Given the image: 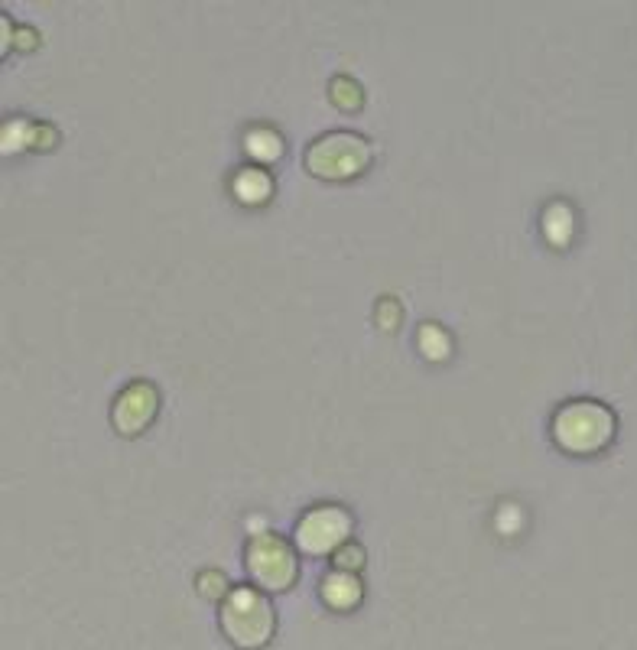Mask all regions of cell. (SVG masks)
Wrapping results in <instances>:
<instances>
[{
  "instance_id": "obj_1",
  "label": "cell",
  "mask_w": 637,
  "mask_h": 650,
  "mask_svg": "<svg viewBox=\"0 0 637 650\" xmlns=\"http://www.w3.org/2000/svg\"><path fill=\"white\" fill-rule=\"evenodd\" d=\"M553 436L566 452H595L615 436V413L595 397H572L553 413Z\"/></svg>"
},
{
  "instance_id": "obj_2",
  "label": "cell",
  "mask_w": 637,
  "mask_h": 650,
  "mask_svg": "<svg viewBox=\"0 0 637 650\" xmlns=\"http://www.w3.org/2000/svg\"><path fill=\"white\" fill-rule=\"evenodd\" d=\"M221 628L238 647H257L273 631V608L251 585H238L221 602Z\"/></svg>"
},
{
  "instance_id": "obj_3",
  "label": "cell",
  "mask_w": 637,
  "mask_h": 650,
  "mask_svg": "<svg viewBox=\"0 0 637 650\" xmlns=\"http://www.w3.org/2000/svg\"><path fill=\"white\" fill-rule=\"evenodd\" d=\"M371 160V143L355 130H329L306 147V166L316 176L345 179L361 173Z\"/></svg>"
},
{
  "instance_id": "obj_4",
  "label": "cell",
  "mask_w": 637,
  "mask_h": 650,
  "mask_svg": "<svg viewBox=\"0 0 637 650\" xmlns=\"http://www.w3.org/2000/svg\"><path fill=\"white\" fill-rule=\"evenodd\" d=\"M247 569L264 589H286L296 576V556L277 533H257L247 546Z\"/></svg>"
},
{
  "instance_id": "obj_5",
  "label": "cell",
  "mask_w": 637,
  "mask_h": 650,
  "mask_svg": "<svg viewBox=\"0 0 637 650\" xmlns=\"http://www.w3.org/2000/svg\"><path fill=\"white\" fill-rule=\"evenodd\" d=\"M351 514L342 504H316L299 517L296 524V546L306 553H329L348 537Z\"/></svg>"
},
{
  "instance_id": "obj_6",
  "label": "cell",
  "mask_w": 637,
  "mask_h": 650,
  "mask_svg": "<svg viewBox=\"0 0 637 650\" xmlns=\"http://www.w3.org/2000/svg\"><path fill=\"white\" fill-rule=\"evenodd\" d=\"M160 407V397H156V387L150 381H130L121 397L114 400V423L124 429V433H134V429L147 426L150 416Z\"/></svg>"
},
{
  "instance_id": "obj_7",
  "label": "cell",
  "mask_w": 637,
  "mask_h": 650,
  "mask_svg": "<svg viewBox=\"0 0 637 650\" xmlns=\"http://www.w3.org/2000/svg\"><path fill=\"white\" fill-rule=\"evenodd\" d=\"M322 595L332 608H351L361 598V579L351 569H335L322 579Z\"/></svg>"
},
{
  "instance_id": "obj_8",
  "label": "cell",
  "mask_w": 637,
  "mask_h": 650,
  "mask_svg": "<svg viewBox=\"0 0 637 650\" xmlns=\"http://www.w3.org/2000/svg\"><path fill=\"white\" fill-rule=\"evenodd\" d=\"M244 147H247V153L251 156H257V160H277L280 156V150H283V140H280V134L273 127H264V124H257V127H251L244 134Z\"/></svg>"
},
{
  "instance_id": "obj_9",
  "label": "cell",
  "mask_w": 637,
  "mask_h": 650,
  "mask_svg": "<svg viewBox=\"0 0 637 650\" xmlns=\"http://www.w3.org/2000/svg\"><path fill=\"white\" fill-rule=\"evenodd\" d=\"M543 231L553 244H566L572 234V208L566 202H550L543 212Z\"/></svg>"
},
{
  "instance_id": "obj_10",
  "label": "cell",
  "mask_w": 637,
  "mask_h": 650,
  "mask_svg": "<svg viewBox=\"0 0 637 650\" xmlns=\"http://www.w3.org/2000/svg\"><path fill=\"white\" fill-rule=\"evenodd\" d=\"M234 192L247 202L264 199V195L270 192V176L260 166H241L238 173H234Z\"/></svg>"
},
{
  "instance_id": "obj_11",
  "label": "cell",
  "mask_w": 637,
  "mask_h": 650,
  "mask_svg": "<svg viewBox=\"0 0 637 650\" xmlns=\"http://www.w3.org/2000/svg\"><path fill=\"white\" fill-rule=\"evenodd\" d=\"M420 345H423L426 355L439 358V355H446V351H449V335L442 332L436 322H423L420 325Z\"/></svg>"
},
{
  "instance_id": "obj_12",
  "label": "cell",
  "mask_w": 637,
  "mask_h": 650,
  "mask_svg": "<svg viewBox=\"0 0 637 650\" xmlns=\"http://www.w3.org/2000/svg\"><path fill=\"white\" fill-rule=\"evenodd\" d=\"M338 559H342V563H351V566H361V559H364V553L358 550V543H351V550H345V553H338Z\"/></svg>"
}]
</instances>
